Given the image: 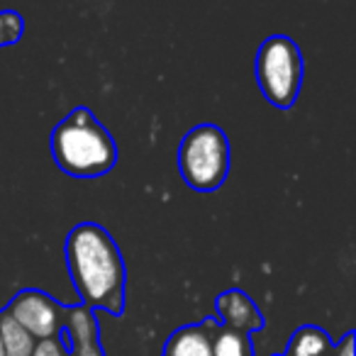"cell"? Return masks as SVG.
Masks as SVG:
<instances>
[{
    "mask_svg": "<svg viewBox=\"0 0 356 356\" xmlns=\"http://www.w3.org/2000/svg\"><path fill=\"white\" fill-rule=\"evenodd\" d=\"M66 266L83 305L120 315L124 307V261L103 225L81 222L66 237Z\"/></svg>",
    "mask_w": 356,
    "mask_h": 356,
    "instance_id": "6da1fadb",
    "label": "cell"
},
{
    "mask_svg": "<svg viewBox=\"0 0 356 356\" xmlns=\"http://www.w3.org/2000/svg\"><path fill=\"white\" fill-rule=\"evenodd\" d=\"M56 166L74 178H98L118 163V144L90 108H74L51 132Z\"/></svg>",
    "mask_w": 356,
    "mask_h": 356,
    "instance_id": "7a4b0ae2",
    "label": "cell"
},
{
    "mask_svg": "<svg viewBox=\"0 0 356 356\" xmlns=\"http://www.w3.org/2000/svg\"><path fill=\"white\" fill-rule=\"evenodd\" d=\"M178 171L193 191H215L227 181L229 142L218 124H195L178 147Z\"/></svg>",
    "mask_w": 356,
    "mask_h": 356,
    "instance_id": "3957f363",
    "label": "cell"
},
{
    "mask_svg": "<svg viewBox=\"0 0 356 356\" xmlns=\"http://www.w3.org/2000/svg\"><path fill=\"white\" fill-rule=\"evenodd\" d=\"M257 83L264 98L276 108H291L302 86L300 47L286 35H273L257 51Z\"/></svg>",
    "mask_w": 356,
    "mask_h": 356,
    "instance_id": "277c9868",
    "label": "cell"
},
{
    "mask_svg": "<svg viewBox=\"0 0 356 356\" xmlns=\"http://www.w3.org/2000/svg\"><path fill=\"white\" fill-rule=\"evenodd\" d=\"M10 317L20 327H25L37 341L54 339L64 325V310L61 305L42 291H22L8 307Z\"/></svg>",
    "mask_w": 356,
    "mask_h": 356,
    "instance_id": "5b68a950",
    "label": "cell"
},
{
    "mask_svg": "<svg viewBox=\"0 0 356 356\" xmlns=\"http://www.w3.org/2000/svg\"><path fill=\"white\" fill-rule=\"evenodd\" d=\"M215 307H218L220 317L225 320L227 330L234 332H254V330H261L264 325V317L261 312L257 310L254 300L242 291H227L215 300Z\"/></svg>",
    "mask_w": 356,
    "mask_h": 356,
    "instance_id": "8992f818",
    "label": "cell"
},
{
    "mask_svg": "<svg viewBox=\"0 0 356 356\" xmlns=\"http://www.w3.org/2000/svg\"><path fill=\"white\" fill-rule=\"evenodd\" d=\"M64 325L71 334L74 356H103L98 346V325L88 305H76L64 310Z\"/></svg>",
    "mask_w": 356,
    "mask_h": 356,
    "instance_id": "52a82bcc",
    "label": "cell"
},
{
    "mask_svg": "<svg viewBox=\"0 0 356 356\" xmlns=\"http://www.w3.org/2000/svg\"><path fill=\"white\" fill-rule=\"evenodd\" d=\"M213 322L200 327H184L168 339L163 356H213Z\"/></svg>",
    "mask_w": 356,
    "mask_h": 356,
    "instance_id": "ba28073f",
    "label": "cell"
},
{
    "mask_svg": "<svg viewBox=\"0 0 356 356\" xmlns=\"http://www.w3.org/2000/svg\"><path fill=\"white\" fill-rule=\"evenodd\" d=\"M0 339H3V349L6 356H32L37 339L20 327L10 317V312H0Z\"/></svg>",
    "mask_w": 356,
    "mask_h": 356,
    "instance_id": "9c48e42d",
    "label": "cell"
},
{
    "mask_svg": "<svg viewBox=\"0 0 356 356\" xmlns=\"http://www.w3.org/2000/svg\"><path fill=\"white\" fill-rule=\"evenodd\" d=\"M327 351H330V339L325 332L317 327H302L293 337L288 356H325Z\"/></svg>",
    "mask_w": 356,
    "mask_h": 356,
    "instance_id": "30bf717a",
    "label": "cell"
},
{
    "mask_svg": "<svg viewBox=\"0 0 356 356\" xmlns=\"http://www.w3.org/2000/svg\"><path fill=\"white\" fill-rule=\"evenodd\" d=\"M213 356H249L247 337L225 327L213 337Z\"/></svg>",
    "mask_w": 356,
    "mask_h": 356,
    "instance_id": "8fae6325",
    "label": "cell"
},
{
    "mask_svg": "<svg viewBox=\"0 0 356 356\" xmlns=\"http://www.w3.org/2000/svg\"><path fill=\"white\" fill-rule=\"evenodd\" d=\"M25 22L20 13L15 10H0V47H13L20 42Z\"/></svg>",
    "mask_w": 356,
    "mask_h": 356,
    "instance_id": "7c38bea8",
    "label": "cell"
},
{
    "mask_svg": "<svg viewBox=\"0 0 356 356\" xmlns=\"http://www.w3.org/2000/svg\"><path fill=\"white\" fill-rule=\"evenodd\" d=\"M32 356H66V351H64V346H61V341L54 337V339H40L37 341Z\"/></svg>",
    "mask_w": 356,
    "mask_h": 356,
    "instance_id": "4fadbf2b",
    "label": "cell"
},
{
    "mask_svg": "<svg viewBox=\"0 0 356 356\" xmlns=\"http://www.w3.org/2000/svg\"><path fill=\"white\" fill-rule=\"evenodd\" d=\"M337 356H354V334H346L341 346L337 349Z\"/></svg>",
    "mask_w": 356,
    "mask_h": 356,
    "instance_id": "5bb4252c",
    "label": "cell"
},
{
    "mask_svg": "<svg viewBox=\"0 0 356 356\" xmlns=\"http://www.w3.org/2000/svg\"><path fill=\"white\" fill-rule=\"evenodd\" d=\"M0 356H6V349H3V339H0Z\"/></svg>",
    "mask_w": 356,
    "mask_h": 356,
    "instance_id": "9a60e30c",
    "label": "cell"
}]
</instances>
